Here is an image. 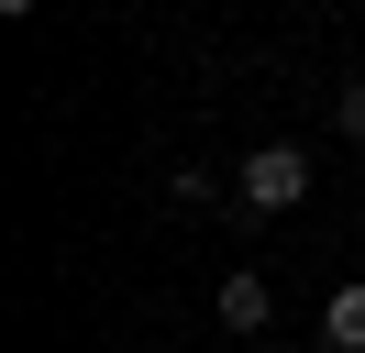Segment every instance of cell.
I'll use <instances>...</instances> for the list:
<instances>
[{"instance_id": "3", "label": "cell", "mask_w": 365, "mask_h": 353, "mask_svg": "<svg viewBox=\"0 0 365 353\" xmlns=\"http://www.w3.org/2000/svg\"><path fill=\"white\" fill-rule=\"evenodd\" d=\"M321 331H332L343 353H365V287H332V309H321Z\"/></svg>"}, {"instance_id": "1", "label": "cell", "mask_w": 365, "mask_h": 353, "mask_svg": "<svg viewBox=\"0 0 365 353\" xmlns=\"http://www.w3.org/2000/svg\"><path fill=\"white\" fill-rule=\"evenodd\" d=\"M232 199H244V210H299V199H310V154L299 144H255L244 176H232Z\"/></svg>"}, {"instance_id": "4", "label": "cell", "mask_w": 365, "mask_h": 353, "mask_svg": "<svg viewBox=\"0 0 365 353\" xmlns=\"http://www.w3.org/2000/svg\"><path fill=\"white\" fill-rule=\"evenodd\" d=\"M332 122H343V132H354V144H365V78H354V88H343V100H332Z\"/></svg>"}, {"instance_id": "2", "label": "cell", "mask_w": 365, "mask_h": 353, "mask_svg": "<svg viewBox=\"0 0 365 353\" xmlns=\"http://www.w3.org/2000/svg\"><path fill=\"white\" fill-rule=\"evenodd\" d=\"M266 309H277V298H266V276H222V320L244 331V353H255V331H266Z\"/></svg>"}]
</instances>
